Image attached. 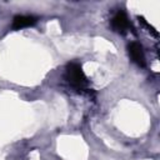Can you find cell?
Wrapping results in <instances>:
<instances>
[{"label": "cell", "mask_w": 160, "mask_h": 160, "mask_svg": "<svg viewBox=\"0 0 160 160\" xmlns=\"http://www.w3.org/2000/svg\"><path fill=\"white\" fill-rule=\"evenodd\" d=\"M65 78L68 80V82L78 90L85 89V86L88 84V80H86V76L81 69V65L78 62H71L68 65Z\"/></svg>", "instance_id": "6da1fadb"}, {"label": "cell", "mask_w": 160, "mask_h": 160, "mask_svg": "<svg viewBox=\"0 0 160 160\" xmlns=\"http://www.w3.org/2000/svg\"><path fill=\"white\" fill-rule=\"evenodd\" d=\"M111 28L116 32H125L130 28V21L124 11H119L111 20Z\"/></svg>", "instance_id": "7a4b0ae2"}, {"label": "cell", "mask_w": 160, "mask_h": 160, "mask_svg": "<svg viewBox=\"0 0 160 160\" xmlns=\"http://www.w3.org/2000/svg\"><path fill=\"white\" fill-rule=\"evenodd\" d=\"M128 49H129V55H130L131 60L134 62H136L139 66H144L145 65V55H144L141 45L136 41H132L129 44Z\"/></svg>", "instance_id": "3957f363"}, {"label": "cell", "mask_w": 160, "mask_h": 160, "mask_svg": "<svg viewBox=\"0 0 160 160\" xmlns=\"http://www.w3.org/2000/svg\"><path fill=\"white\" fill-rule=\"evenodd\" d=\"M36 22V18L31 15H16L12 20V28L15 30H20L24 28L32 26Z\"/></svg>", "instance_id": "277c9868"}]
</instances>
